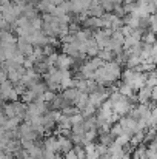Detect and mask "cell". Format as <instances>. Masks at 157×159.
Instances as JSON below:
<instances>
[{
    "label": "cell",
    "mask_w": 157,
    "mask_h": 159,
    "mask_svg": "<svg viewBox=\"0 0 157 159\" xmlns=\"http://www.w3.org/2000/svg\"><path fill=\"white\" fill-rule=\"evenodd\" d=\"M122 71H120V66L114 62H105L103 65L94 73V80L99 84V85H111L112 82H116L119 77H120Z\"/></svg>",
    "instance_id": "1"
},
{
    "label": "cell",
    "mask_w": 157,
    "mask_h": 159,
    "mask_svg": "<svg viewBox=\"0 0 157 159\" xmlns=\"http://www.w3.org/2000/svg\"><path fill=\"white\" fill-rule=\"evenodd\" d=\"M123 77V84H126L128 87L134 90H140L145 87V80H146V74L145 73H139L136 70H126L120 74Z\"/></svg>",
    "instance_id": "2"
},
{
    "label": "cell",
    "mask_w": 157,
    "mask_h": 159,
    "mask_svg": "<svg viewBox=\"0 0 157 159\" xmlns=\"http://www.w3.org/2000/svg\"><path fill=\"white\" fill-rule=\"evenodd\" d=\"M74 65V59L69 57V56H65V54H59L57 56V60H55V68L60 70V71H69Z\"/></svg>",
    "instance_id": "3"
},
{
    "label": "cell",
    "mask_w": 157,
    "mask_h": 159,
    "mask_svg": "<svg viewBox=\"0 0 157 159\" xmlns=\"http://www.w3.org/2000/svg\"><path fill=\"white\" fill-rule=\"evenodd\" d=\"M15 47H17V51H19V53H22L25 57L31 56V54H33V50H34V47H33L26 39H23V37H19V39H17Z\"/></svg>",
    "instance_id": "4"
},
{
    "label": "cell",
    "mask_w": 157,
    "mask_h": 159,
    "mask_svg": "<svg viewBox=\"0 0 157 159\" xmlns=\"http://www.w3.org/2000/svg\"><path fill=\"white\" fill-rule=\"evenodd\" d=\"M83 26H85V30H89V31L103 28L102 19H100V17H86V20L83 22Z\"/></svg>",
    "instance_id": "5"
},
{
    "label": "cell",
    "mask_w": 157,
    "mask_h": 159,
    "mask_svg": "<svg viewBox=\"0 0 157 159\" xmlns=\"http://www.w3.org/2000/svg\"><path fill=\"white\" fill-rule=\"evenodd\" d=\"M136 98H137V102H140V104H148V102L151 101V88H148V87L140 88L139 93L136 94Z\"/></svg>",
    "instance_id": "6"
},
{
    "label": "cell",
    "mask_w": 157,
    "mask_h": 159,
    "mask_svg": "<svg viewBox=\"0 0 157 159\" xmlns=\"http://www.w3.org/2000/svg\"><path fill=\"white\" fill-rule=\"evenodd\" d=\"M85 51L88 56H91V57H96L97 53H99V45L96 43V40L93 39V37H89L86 42H85Z\"/></svg>",
    "instance_id": "7"
},
{
    "label": "cell",
    "mask_w": 157,
    "mask_h": 159,
    "mask_svg": "<svg viewBox=\"0 0 157 159\" xmlns=\"http://www.w3.org/2000/svg\"><path fill=\"white\" fill-rule=\"evenodd\" d=\"M79 90L77 88H66V90H63V93H62V98L66 101V102H69L71 105L74 104V101L77 99V96H79Z\"/></svg>",
    "instance_id": "8"
},
{
    "label": "cell",
    "mask_w": 157,
    "mask_h": 159,
    "mask_svg": "<svg viewBox=\"0 0 157 159\" xmlns=\"http://www.w3.org/2000/svg\"><path fill=\"white\" fill-rule=\"evenodd\" d=\"M57 142H59V152L68 153L69 150H72V142L69 141V138H65V136H57Z\"/></svg>",
    "instance_id": "9"
},
{
    "label": "cell",
    "mask_w": 157,
    "mask_h": 159,
    "mask_svg": "<svg viewBox=\"0 0 157 159\" xmlns=\"http://www.w3.org/2000/svg\"><path fill=\"white\" fill-rule=\"evenodd\" d=\"M42 153H43V148L37 144L31 145L28 150H26V155H28V159H42Z\"/></svg>",
    "instance_id": "10"
},
{
    "label": "cell",
    "mask_w": 157,
    "mask_h": 159,
    "mask_svg": "<svg viewBox=\"0 0 157 159\" xmlns=\"http://www.w3.org/2000/svg\"><path fill=\"white\" fill-rule=\"evenodd\" d=\"M43 148L48 150V152H52V153L59 152V142H57V138H55V136H48V138L45 139Z\"/></svg>",
    "instance_id": "11"
},
{
    "label": "cell",
    "mask_w": 157,
    "mask_h": 159,
    "mask_svg": "<svg viewBox=\"0 0 157 159\" xmlns=\"http://www.w3.org/2000/svg\"><path fill=\"white\" fill-rule=\"evenodd\" d=\"M86 104H88V94H86V93H79V96H77V99L74 101L72 105L76 107L79 111H82V110L86 107Z\"/></svg>",
    "instance_id": "12"
},
{
    "label": "cell",
    "mask_w": 157,
    "mask_h": 159,
    "mask_svg": "<svg viewBox=\"0 0 157 159\" xmlns=\"http://www.w3.org/2000/svg\"><path fill=\"white\" fill-rule=\"evenodd\" d=\"M12 105H14V110H15V117H19L20 120L25 119V114H26V105H25L23 102H20V101L12 102Z\"/></svg>",
    "instance_id": "13"
},
{
    "label": "cell",
    "mask_w": 157,
    "mask_h": 159,
    "mask_svg": "<svg viewBox=\"0 0 157 159\" xmlns=\"http://www.w3.org/2000/svg\"><path fill=\"white\" fill-rule=\"evenodd\" d=\"M22 147H20V141H17V139H12V141H9L6 145H5V152H6V155H12V153H15L17 150H20Z\"/></svg>",
    "instance_id": "14"
},
{
    "label": "cell",
    "mask_w": 157,
    "mask_h": 159,
    "mask_svg": "<svg viewBox=\"0 0 157 159\" xmlns=\"http://www.w3.org/2000/svg\"><path fill=\"white\" fill-rule=\"evenodd\" d=\"M36 99H37V96L28 88L23 94H22V102L25 104V105H28V104H33V102H36Z\"/></svg>",
    "instance_id": "15"
},
{
    "label": "cell",
    "mask_w": 157,
    "mask_h": 159,
    "mask_svg": "<svg viewBox=\"0 0 157 159\" xmlns=\"http://www.w3.org/2000/svg\"><path fill=\"white\" fill-rule=\"evenodd\" d=\"M29 90H31V91H33V93H34V94H36L37 98H40V96H42V94H43V93H45V91H46L48 88H46V85H45V84L39 82V84L33 85V87H31ZM36 101H37V99H36Z\"/></svg>",
    "instance_id": "16"
},
{
    "label": "cell",
    "mask_w": 157,
    "mask_h": 159,
    "mask_svg": "<svg viewBox=\"0 0 157 159\" xmlns=\"http://www.w3.org/2000/svg\"><path fill=\"white\" fill-rule=\"evenodd\" d=\"M97 57H99L100 60H103V62H112V57H114V54L111 53V51H108V50H99Z\"/></svg>",
    "instance_id": "17"
},
{
    "label": "cell",
    "mask_w": 157,
    "mask_h": 159,
    "mask_svg": "<svg viewBox=\"0 0 157 159\" xmlns=\"http://www.w3.org/2000/svg\"><path fill=\"white\" fill-rule=\"evenodd\" d=\"M157 85V77H156V73L153 71V73H150V74H146V80H145V87H148V88H154Z\"/></svg>",
    "instance_id": "18"
},
{
    "label": "cell",
    "mask_w": 157,
    "mask_h": 159,
    "mask_svg": "<svg viewBox=\"0 0 157 159\" xmlns=\"http://www.w3.org/2000/svg\"><path fill=\"white\" fill-rule=\"evenodd\" d=\"M114 144H117L119 147H123V145H126V144H129V134H126V133H123V134H120V136H117V138L114 139Z\"/></svg>",
    "instance_id": "19"
},
{
    "label": "cell",
    "mask_w": 157,
    "mask_h": 159,
    "mask_svg": "<svg viewBox=\"0 0 157 159\" xmlns=\"http://www.w3.org/2000/svg\"><path fill=\"white\" fill-rule=\"evenodd\" d=\"M140 42L145 43V45H154V42H156V39H154V33H145V34L142 36Z\"/></svg>",
    "instance_id": "20"
},
{
    "label": "cell",
    "mask_w": 157,
    "mask_h": 159,
    "mask_svg": "<svg viewBox=\"0 0 157 159\" xmlns=\"http://www.w3.org/2000/svg\"><path fill=\"white\" fill-rule=\"evenodd\" d=\"M112 138H117V136H120V134H123V128L119 125V124H114V125H111L109 127V131H108Z\"/></svg>",
    "instance_id": "21"
},
{
    "label": "cell",
    "mask_w": 157,
    "mask_h": 159,
    "mask_svg": "<svg viewBox=\"0 0 157 159\" xmlns=\"http://www.w3.org/2000/svg\"><path fill=\"white\" fill-rule=\"evenodd\" d=\"M112 142H114V139H112V136H111L109 133H100V144H102V145L109 147Z\"/></svg>",
    "instance_id": "22"
},
{
    "label": "cell",
    "mask_w": 157,
    "mask_h": 159,
    "mask_svg": "<svg viewBox=\"0 0 157 159\" xmlns=\"http://www.w3.org/2000/svg\"><path fill=\"white\" fill-rule=\"evenodd\" d=\"M96 110H97L96 107H93V105H89V104H86V107H85V108H83V110L80 111V114H82V116H83V119H85V117H89V116H94V113H96Z\"/></svg>",
    "instance_id": "23"
},
{
    "label": "cell",
    "mask_w": 157,
    "mask_h": 159,
    "mask_svg": "<svg viewBox=\"0 0 157 159\" xmlns=\"http://www.w3.org/2000/svg\"><path fill=\"white\" fill-rule=\"evenodd\" d=\"M9 60H12L15 65H22V63L25 62V56H23L22 53H19V51H15V53L12 54V57H11Z\"/></svg>",
    "instance_id": "24"
},
{
    "label": "cell",
    "mask_w": 157,
    "mask_h": 159,
    "mask_svg": "<svg viewBox=\"0 0 157 159\" xmlns=\"http://www.w3.org/2000/svg\"><path fill=\"white\" fill-rule=\"evenodd\" d=\"M69 122H71V127H72V125H79V124L83 122V116H82L80 113L72 114V116H69Z\"/></svg>",
    "instance_id": "25"
},
{
    "label": "cell",
    "mask_w": 157,
    "mask_h": 159,
    "mask_svg": "<svg viewBox=\"0 0 157 159\" xmlns=\"http://www.w3.org/2000/svg\"><path fill=\"white\" fill-rule=\"evenodd\" d=\"M71 131H72V134H85V128H83L82 124L72 125V127H71Z\"/></svg>",
    "instance_id": "26"
},
{
    "label": "cell",
    "mask_w": 157,
    "mask_h": 159,
    "mask_svg": "<svg viewBox=\"0 0 157 159\" xmlns=\"http://www.w3.org/2000/svg\"><path fill=\"white\" fill-rule=\"evenodd\" d=\"M42 51H43V56H45V57H46V56H51L52 53H55L54 47H51V45H45V47H42Z\"/></svg>",
    "instance_id": "27"
},
{
    "label": "cell",
    "mask_w": 157,
    "mask_h": 159,
    "mask_svg": "<svg viewBox=\"0 0 157 159\" xmlns=\"http://www.w3.org/2000/svg\"><path fill=\"white\" fill-rule=\"evenodd\" d=\"M74 42V34H66L62 37V43H72Z\"/></svg>",
    "instance_id": "28"
},
{
    "label": "cell",
    "mask_w": 157,
    "mask_h": 159,
    "mask_svg": "<svg viewBox=\"0 0 157 159\" xmlns=\"http://www.w3.org/2000/svg\"><path fill=\"white\" fill-rule=\"evenodd\" d=\"M5 80H8V79H6V73L0 68V84H3Z\"/></svg>",
    "instance_id": "29"
},
{
    "label": "cell",
    "mask_w": 157,
    "mask_h": 159,
    "mask_svg": "<svg viewBox=\"0 0 157 159\" xmlns=\"http://www.w3.org/2000/svg\"><path fill=\"white\" fill-rule=\"evenodd\" d=\"M6 60V57H5V53H3V50L0 48V63H3Z\"/></svg>",
    "instance_id": "30"
},
{
    "label": "cell",
    "mask_w": 157,
    "mask_h": 159,
    "mask_svg": "<svg viewBox=\"0 0 157 159\" xmlns=\"http://www.w3.org/2000/svg\"><path fill=\"white\" fill-rule=\"evenodd\" d=\"M52 159H62V156H60L59 153H54V156H52Z\"/></svg>",
    "instance_id": "31"
},
{
    "label": "cell",
    "mask_w": 157,
    "mask_h": 159,
    "mask_svg": "<svg viewBox=\"0 0 157 159\" xmlns=\"http://www.w3.org/2000/svg\"><path fill=\"white\" fill-rule=\"evenodd\" d=\"M120 159H131V156H129V153H126V155H123Z\"/></svg>",
    "instance_id": "32"
},
{
    "label": "cell",
    "mask_w": 157,
    "mask_h": 159,
    "mask_svg": "<svg viewBox=\"0 0 157 159\" xmlns=\"http://www.w3.org/2000/svg\"><path fill=\"white\" fill-rule=\"evenodd\" d=\"M123 0H112V3H122Z\"/></svg>",
    "instance_id": "33"
},
{
    "label": "cell",
    "mask_w": 157,
    "mask_h": 159,
    "mask_svg": "<svg viewBox=\"0 0 157 159\" xmlns=\"http://www.w3.org/2000/svg\"><path fill=\"white\" fill-rule=\"evenodd\" d=\"M23 3H28V2H37V0H22Z\"/></svg>",
    "instance_id": "34"
}]
</instances>
